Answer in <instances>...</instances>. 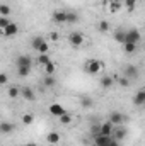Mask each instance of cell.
I'll use <instances>...</instances> for the list:
<instances>
[{"label":"cell","mask_w":145,"mask_h":146,"mask_svg":"<svg viewBox=\"0 0 145 146\" xmlns=\"http://www.w3.org/2000/svg\"><path fill=\"white\" fill-rule=\"evenodd\" d=\"M133 104L137 106V107H142L145 104V90H138L137 94H135V97H133Z\"/></svg>","instance_id":"cell-16"},{"label":"cell","mask_w":145,"mask_h":146,"mask_svg":"<svg viewBox=\"0 0 145 146\" xmlns=\"http://www.w3.org/2000/svg\"><path fill=\"white\" fill-rule=\"evenodd\" d=\"M21 95H22V99H24V100H29V102H33V100H34V97H36L31 87H22V88H21Z\"/></svg>","instance_id":"cell-12"},{"label":"cell","mask_w":145,"mask_h":146,"mask_svg":"<svg viewBox=\"0 0 145 146\" xmlns=\"http://www.w3.org/2000/svg\"><path fill=\"white\" fill-rule=\"evenodd\" d=\"M14 129H15V126L12 122H7V121L0 122V133L2 134H10V133H14Z\"/></svg>","instance_id":"cell-15"},{"label":"cell","mask_w":145,"mask_h":146,"mask_svg":"<svg viewBox=\"0 0 145 146\" xmlns=\"http://www.w3.org/2000/svg\"><path fill=\"white\" fill-rule=\"evenodd\" d=\"M51 39H53V41H56V39H58V34H56V33H53V34H51Z\"/></svg>","instance_id":"cell-39"},{"label":"cell","mask_w":145,"mask_h":146,"mask_svg":"<svg viewBox=\"0 0 145 146\" xmlns=\"http://www.w3.org/2000/svg\"><path fill=\"white\" fill-rule=\"evenodd\" d=\"M109 146H121V145H119L118 141H114V139H113V141H111V145H109Z\"/></svg>","instance_id":"cell-38"},{"label":"cell","mask_w":145,"mask_h":146,"mask_svg":"<svg viewBox=\"0 0 145 146\" xmlns=\"http://www.w3.org/2000/svg\"><path fill=\"white\" fill-rule=\"evenodd\" d=\"M7 83H9V75L7 73H0V87H3Z\"/></svg>","instance_id":"cell-36"},{"label":"cell","mask_w":145,"mask_h":146,"mask_svg":"<svg viewBox=\"0 0 145 146\" xmlns=\"http://www.w3.org/2000/svg\"><path fill=\"white\" fill-rule=\"evenodd\" d=\"M7 95H9L10 99H17V97L21 95V88H19L17 85H12V87L7 88Z\"/></svg>","instance_id":"cell-20"},{"label":"cell","mask_w":145,"mask_h":146,"mask_svg":"<svg viewBox=\"0 0 145 146\" xmlns=\"http://www.w3.org/2000/svg\"><path fill=\"white\" fill-rule=\"evenodd\" d=\"M43 70H44V73H46V75H53V73H55V70H56V66H55V63H53V61H48V63L43 66Z\"/></svg>","instance_id":"cell-30"},{"label":"cell","mask_w":145,"mask_h":146,"mask_svg":"<svg viewBox=\"0 0 145 146\" xmlns=\"http://www.w3.org/2000/svg\"><path fill=\"white\" fill-rule=\"evenodd\" d=\"M79 21H80V17H79L77 12H72V10L68 12L67 10V21H65V24H77Z\"/></svg>","instance_id":"cell-18"},{"label":"cell","mask_w":145,"mask_h":146,"mask_svg":"<svg viewBox=\"0 0 145 146\" xmlns=\"http://www.w3.org/2000/svg\"><path fill=\"white\" fill-rule=\"evenodd\" d=\"M103 68H104V63L99 61V60H89L84 66L85 73H89V75H99Z\"/></svg>","instance_id":"cell-1"},{"label":"cell","mask_w":145,"mask_h":146,"mask_svg":"<svg viewBox=\"0 0 145 146\" xmlns=\"http://www.w3.org/2000/svg\"><path fill=\"white\" fill-rule=\"evenodd\" d=\"M113 124L106 121V122H103V124H99V134H104V136H111V133H113Z\"/></svg>","instance_id":"cell-13"},{"label":"cell","mask_w":145,"mask_h":146,"mask_svg":"<svg viewBox=\"0 0 145 146\" xmlns=\"http://www.w3.org/2000/svg\"><path fill=\"white\" fill-rule=\"evenodd\" d=\"M116 82H118V85H119L121 88H126V87L130 85V80H128L126 76H118V78H116Z\"/></svg>","instance_id":"cell-33"},{"label":"cell","mask_w":145,"mask_h":146,"mask_svg":"<svg viewBox=\"0 0 145 146\" xmlns=\"http://www.w3.org/2000/svg\"><path fill=\"white\" fill-rule=\"evenodd\" d=\"M123 76H126L130 82L135 80V78H138V68L135 65H126L125 70H123Z\"/></svg>","instance_id":"cell-7"},{"label":"cell","mask_w":145,"mask_h":146,"mask_svg":"<svg viewBox=\"0 0 145 146\" xmlns=\"http://www.w3.org/2000/svg\"><path fill=\"white\" fill-rule=\"evenodd\" d=\"M97 29H99V33H108L109 31V22L108 21H101V22L97 24Z\"/></svg>","instance_id":"cell-34"},{"label":"cell","mask_w":145,"mask_h":146,"mask_svg":"<svg viewBox=\"0 0 145 146\" xmlns=\"http://www.w3.org/2000/svg\"><path fill=\"white\" fill-rule=\"evenodd\" d=\"M84 41H85V37L80 31H73V33L68 34V42H70L72 48H80L84 44Z\"/></svg>","instance_id":"cell-2"},{"label":"cell","mask_w":145,"mask_h":146,"mask_svg":"<svg viewBox=\"0 0 145 146\" xmlns=\"http://www.w3.org/2000/svg\"><path fill=\"white\" fill-rule=\"evenodd\" d=\"M80 104H82V107H85V109H91V107L94 106V102H92L89 97H84V99L80 100Z\"/></svg>","instance_id":"cell-35"},{"label":"cell","mask_w":145,"mask_h":146,"mask_svg":"<svg viewBox=\"0 0 145 146\" xmlns=\"http://www.w3.org/2000/svg\"><path fill=\"white\" fill-rule=\"evenodd\" d=\"M109 122L116 127V126H123L125 124V121H126V117H125V114L123 112H119V110H113L111 114H109Z\"/></svg>","instance_id":"cell-4"},{"label":"cell","mask_w":145,"mask_h":146,"mask_svg":"<svg viewBox=\"0 0 145 146\" xmlns=\"http://www.w3.org/2000/svg\"><path fill=\"white\" fill-rule=\"evenodd\" d=\"M51 21H53L55 24H65V21H67V10H63V9H56V10H53V14H51Z\"/></svg>","instance_id":"cell-6"},{"label":"cell","mask_w":145,"mask_h":146,"mask_svg":"<svg viewBox=\"0 0 145 146\" xmlns=\"http://www.w3.org/2000/svg\"><path fill=\"white\" fill-rule=\"evenodd\" d=\"M21 121H22L24 126H31V124L34 122V115L29 114V112H28V114H22V119H21Z\"/></svg>","instance_id":"cell-27"},{"label":"cell","mask_w":145,"mask_h":146,"mask_svg":"<svg viewBox=\"0 0 145 146\" xmlns=\"http://www.w3.org/2000/svg\"><path fill=\"white\" fill-rule=\"evenodd\" d=\"M36 51L39 53V54H50V44H48V41H44Z\"/></svg>","instance_id":"cell-32"},{"label":"cell","mask_w":145,"mask_h":146,"mask_svg":"<svg viewBox=\"0 0 145 146\" xmlns=\"http://www.w3.org/2000/svg\"><path fill=\"white\" fill-rule=\"evenodd\" d=\"M58 121H60V124L68 126V124H72V115H70L68 112H65V114H62V115L58 117Z\"/></svg>","instance_id":"cell-23"},{"label":"cell","mask_w":145,"mask_h":146,"mask_svg":"<svg viewBox=\"0 0 145 146\" xmlns=\"http://www.w3.org/2000/svg\"><path fill=\"white\" fill-rule=\"evenodd\" d=\"M142 41V34L138 29H130V31H125V42H133V44H138Z\"/></svg>","instance_id":"cell-3"},{"label":"cell","mask_w":145,"mask_h":146,"mask_svg":"<svg viewBox=\"0 0 145 146\" xmlns=\"http://www.w3.org/2000/svg\"><path fill=\"white\" fill-rule=\"evenodd\" d=\"M91 131H92L94 134H99V124H92V127H91Z\"/></svg>","instance_id":"cell-37"},{"label":"cell","mask_w":145,"mask_h":146,"mask_svg":"<svg viewBox=\"0 0 145 146\" xmlns=\"http://www.w3.org/2000/svg\"><path fill=\"white\" fill-rule=\"evenodd\" d=\"M46 141H48L50 145H58V143H60V133H56V131H51V133H48V136H46Z\"/></svg>","instance_id":"cell-17"},{"label":"cell","mask_w":145,"mask_h":146,"mask_svg":"<svg viewBox=\"0 0 145 146\" xmlns=\"http://www.w3.org/2000/svg\"><path fill=\"white\" fill-rule=\"evenodd\" d=\"M113 141L111 136H104V134H96L94 136V146H109Z\"/></svg>","instance_id":"cell-8"},{"label":"cell","mask_w":145,"mask_h":146,"mask_svg":"<svg viewBox=\"0 0 145 146\" xmlns=\"http://www.w3.org/2000/svg\"><path fill=\"white\" fill-rule=\"evenodd\" d=\"M113 37H114V41H116V42H119V44H125V31L118 29V31L113 34Z\"/></svg>","instance_id":"cell-29"},{"label":"cell","mask_w":145,"mask_h":146,"mask_svg":"<svg viewBox=\"0 0 145 146\" xmlns=\"http://www.w3.org/2000/svg\"><path fill=\"white\" fill-rule=\"evenodd\" d=\"M48 110H50V114H51V115H55V117H60L62 114H65V112H67V109H65L63 106H60V104H51Z\"/></svg>","instance_id":"cell-11"},{"label":"cell","mask_w":145,"mask_h":146,"mask_svg":"<svg viewBox=\"0 0 145 146\" xmlns=\"http://www.w3.org/2000/svg\"><path fill=\"white\" fill-rule=\"evenodd\" d=\"M99 85H101L104 90H109V88H113V87H114V78H113V76H109V75H104V76L99 80Z\"/></svg>","instance_id":"cell-10"},{"label":"cell","mask_w":145,"mask_h":146,"mask_svg":"<svg viewBox=\"0 0 145 146\" xmlns=\"http://www.w3.org/2000/svg\"><path fill=\"white\" fill-rule=\"evenodd\" d=\"M24 146H38V145H36V143H26Z\"/></svg>","instance_id":"cell-40"},{"label":"cell","mask_w":145,"mask_h":146,"mask_svg":"<svg viewBox=\"0 0 145 146\" xmlns=\"http://www.w3.org/2000/svg\"><path fill=\"white\" fill-rule=\"evenodd\" d=\"M126 134H128V131H126V127H125V126H116V127H113L111 138H113L114 141L121 143V141H123V139L126 138Z\"/></svg>","instance_id":"cell-5"},{"label":"cell","mask_w":145,"mask_h":146,"mask_svg":"<svg viewBox=\"0 0 145 146\" xmlns=\"http://www.w3.org/2000/svg\"><path fill=\"white\" fill-rule=\"evenodd\" d=\"M31 68H33V66H17V75L22 76V78H26V76H29Z\"/></svg>","instance_id":"cell-25"},{"label":"cell","mask_w":145,"mask_h":146,"mask_svg":"<svg viewBox=\"0 0 145 146\" xmlns=\"http://www.w3.org/2000/svg\"><path fill=\"white\" fill-rule=\"evenodd\" d=\"M48 61H51V58H50V54H38L36 58V63L39 65V66H44Z\"/></svg>","instance_id":"cell-26"},{"label":"cell","mask_w":145,"mask_h":146,"mask_svg":"<svg viewBox=\"0 0 145 146\" xmlns=\"http://www.w3.org/2000/svg\"><path fill=\"white\" fill-rule=\"evenodd\" d=\"M43 85H44L46 88H53V87L56 85V80H55V76H53V75H46V76L43 78Z\"/></svg>","instance_id":"cell-19"},{"label":"cell","mask_w":145,"mask_h":146,"mask_svg":"<svg viewBox=\"0 0 145 146\" xmlns=\"http://www.w3.org/2000/svg\"><path fill=\"white\" fill-rule=\"evenodd\" d=\"M10 14H12L10 5H7V3H0V15H3V17H10Z\"/></svg>","instance_id":"cell-24"},{"label":"cell","mask_w":145,"mask_h":146,"mask_svg":"<svg viewBox=\"0 0 145 146\" xmlns=\"http://www.w3.org/2000/svg\"><path fill=\"white\" fill-rule=\"evenodd\" d=\"M101 2H103L104 5H108V2H109V0H101Z\"/></svg>","instance_id":"cell-41"},{"label":"cell","mask_w":145,"mask_h":146,"mask_svg":"<svg viewBox=\"0 0 145 146\" xmlns=\"http://www.w3.org/2000/svg\"><path fill=\"white\" fill-rule=\"evenodd\" d=\"M109 3V10L114 14V12H118L121 7H123V3H121V0H111V2H108Z\"/></svg>","instance_id":"cell-22"},{"label":"cell","mask_w":145,"mask_h":146,"mask_svg":"<svg viewBox=\"0 0 145 146\" xmlns=\"http://www.w3.org/2000/svg\"><path fill=\"white\" fill-rule=\"evenodd\" d=\"M137 48H138V44H133V42H125L123 44V49H125L126 54H133L137 51Z\"/></svg>","instance_id":"cell-21"},{"label":"cell","mask_w":145,"mask_h":146,"mask_svg":"<svg viewBox=\"0 0 145 146\" xmlns=\"http://www.w3.org/2000/svg\"><path fill=\"white\" fill-rule=\"evenodd\" d=\"M44 41H46V39H44L43 36H34L33 39H31V46H33L34 49H38V48H39V46H41Z\"/></svg>","instance_id":"cell-28"},{"label":"cell","mask_w":145,"mask_h":146,"mask_svg":"<svg viewBox=\"0 0 145 146\" xmlns=\"http://www.w3.org/2000/svg\"><path fill=\"white\" fill-rule=\"evenodd\" d=\"M17 66H33V58L28 54L17 56Z\"/></svg>","instance_id":"cell-14"},{"label":"cell","mask_w":145,"mask_h":146,"mask_svg":"<svg viewBox=\"0 0 145 146\" xmlns=\"http://www.w3.org/2000/svg\"><path fill=\"white\" fill-rule=\"evenodd\" d=\"M137 2H138V0H123V5L126 7V10H128V12H132V10H135Z\"/></svg>","instance_id":"cell-31"},{"label":"cell","mask_w":145,"mask_h":146,"mask_svg":"<svg viewBox=\"0 0 145 146\" xmlns=\"http://www.w3.org/2000/svg\"><path fill=\"white\" fill-rule=\"evenodd\" d=\"M17 33H19V26H17L15 22H10V24L2 31V34L5 37H14V36H17Z\"/></svg>","instance_id":"cell-9"}]
</instances>
